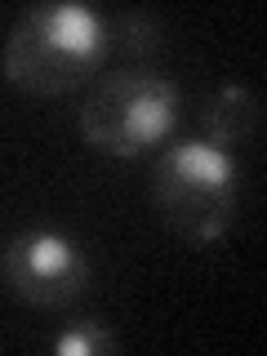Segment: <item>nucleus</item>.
<instances>
[{
    "mask_svg": "<svg viewBox=\"0 0 267 356\" xmlns=\"http://www.w3.org/2000/svg\"><path fill=\"white\" fill-rule=\"evenodd\" d=\"M0 285L27 307L63 312L85 294L89 259L58 232H18L0 245Z\"/></svg>",
    "mask_w": 267,
    "mask_h": 356,
    "instance_id": "obj_4",
    "label": "nucleus"
},
{
    "mask_svg": "<svg viewBox=\"0 0 267 356\" xmlns=\"http://www.w3.org/2000/svg\"><path fill=\"white\" fill-rule=\"evenodd\" d=\"M263 125V103L254 89L245 85H222L218 94L205 98L200 107V129H205V143L214 147H236V143H250Z\"/></svg>",
    "mask_w": 267,
    "mask_h": 356,
    "instance_id": "obj_5",
    "label": "nucleus"
},
{
    "mask_svg": "<svg viewBox=\"0 0 267 356\" xmlns=\"http://www.w3.org/2000/svg\"><path fill=\"white\" fill-rule=\"evenodd\" d=\"M54 352H58V356H103V352H116V334H111L107 321L85 316V321H76V325L54 343Z\"/></svg>",
    "mask_w": 267,
    "mask_h": 356,
    "instance_id": "obj_7",
    "label": "nucleus"
},
{
    "mask_svg": "<svg viewBox=\"0 0 267 356\" xmlns=\"http://www.w3.org/2000/svg\"><path fill=\"white\" fill-rule=\"evenodd\" d=\"M156 209L192 245H214L236 218V165L214 143H178L156 165Z\"/></svg>",
    "mask_w": 267,
    "mask_h": 356,
    "instance_id": "obj_3",
    "label": "nucleus"
},
{
    "mask_svg": "<svg viewBox=\"0 0 267 356\" xmlns=\"http://www.w3.org/2000/svg\"><path fill=\"white\" fill-rule=\"evenodd\" d=\"M111 58L107 22L85 5H36L5 36L0 72L18 89L40 98H58L85 89L103 76Z\"/></svg>",
    "mask_w": 267,
    "mask_h": 356,
    "instance_id": "obj_1",
    "label": "nucleus"
},
{
    "mask_svg": "<svg viewBox=\"0 0 267 356\" xmlns=\"http://www.w3.org/2000/svg\"><path fill=\"white\" fill-rule=\"evenodd\" d=\"M178 89L152 67H116L89 85L81 103V134L94 152L143 156L178 120Z\"/></svg>",
    "mask_w": 267,
    "mask_h": 356,
    "instance_id": "obj_2",
    "label": "nucleus"
},
{
    "mask_svg": "<svg viewBox=\"0 0 267 356\" xmlns=\"http://www.w3.org/2000/svg\"><path fill=\"white\" fill-rule=\"evenodd\" d=\"M107 49L120 58V67H147L152 54L161 49V27H156L152 14L129 9V14L107 22Z\"/></svg>",
    "mask_w": 267,
    "mask_h": 356,
    "instance_id": "obj_6",
    "label": "nucleus"
}]
</instances>
